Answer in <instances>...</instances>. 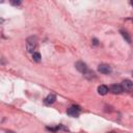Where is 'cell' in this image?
<instances>
[{
  "label": "cell",
  "instance_id": "3957f363",
  "mask_svg": "<svg viewBox=\"0 0 133 133\" xmlns=\"http://www.w3.org/2000/svg\"><path fill=\"white\" fill-rule=\"evenodd\" d=\"M66 113H68L70 116H73V117H77V116L80 114V108H79L78 106H75V105H73V106H71V107L68 109Z\"/></svg>",
  "mask_w": 133,
  "mask_h": 133
},
{
  "label": "cell",
  "instance_id": "2e32d148",
  "mask_svg": "<svg viewBox=\"0 0 133 133\" xmlns=\"http://www.w3.org/2000/svg\"><path fill=\"white\" fill-rule=\"evenodd\" d=\"M132 76H133V72H132Z\"/></svg>",
  "mask_w": 133,
  "mask_h": 133
},
{
  "label": "cell",
  "instance_id": "5bb4252c",
  "mask_svg": "<svg viewBox=\"0 0 133 133\" xmlns=\"http://www.w3.org/2000/svg\"><path fill=\"white\" fill-rule=\"evenodd\" d=\"M131 5H132V6H133V1H132V2H131Z\"/></svg>",
  "mask_w": 133,
  "mask_h": 133
},
{
  "label": "cell",
  "instance_id": "9c48e42d",
  "mask_svg": "<svg viewBox=\"0 0 133 133\" xmlns=\"http://www.w3.org/2000/svg\"><path fill=\"white\" fill-rule=\"evenodd\" d=\"M121 33H122V35L124 36V38L130 44V43H131V37H130V35L128 34V32H127V31H124V30H121Z\"/></svg>",
  "mask_w": 133,
  "mask_h": 133
},
{
  "label": "cell",
  "instance_id": "30bf717a",
  "mask_svg": "<svg viewBox=\"0 0 133 133\" xmlns=\"http://www.w3.org/2000/svg\"><path fill=\"white\" fill-rule=\"evenodd\" d=\"M32 59L35 61V62H39L41 61V54L38 52H34L32 54Z\"/></svg>",
  "mask_w": 133,
  "mask_h": 133
},
{
  "label": "cell",
  "instance_id": "8fae6325",
  "mask_svg": "<svg viewBox=\"0 0 133 133\" xmlns=\"http://www.w3.org/2000/svg\"><path fill=\"white\" fill-rule=\"evenodd\" d=\"M11 2V4H14V5H20L21 4V1H10Z\"/></svg>",
  "mask_w": 133,
  "mask_h": 133
},
{
  "label": "cell",
  "instance_id": "277c9868",
  "mask_svg": "<svg viewBox=\"0 0 133 133\" xmlns=\"http://www.w3.org/2000/svg\"><path fill=\"white\" fill-rule=\"evenodd\" d=\"M98 70H99V72H100V73H102V74H110V73L112 72L111 66H110V65H108V64H105V63L100 64V65H99V68H98Z\"/></svg>",
  "mask_w": 133,
  "mask_h": 133
},
{
  "label": "cell",
  "instance_id": "5b68a950",
  "mask_svg": "<svg viewBox=\"0 0 133 133\" xmlns=\"http://www.w3.org/2000/svg\"><path fill=\"white\" fill-rule=\"evenodd\" d=\"M122 87H123V89H125L127 91H131V90H133V82L131 80L126 79L122 82Z\"/></svg>",
  "mask_w": 133,
  "mask_h": 133
},
{
  "label": "cell",
  "instance_id": "ba28073f",
  "mask_svg": "<svg viewBox=\"0 0 133 133\" xmlns=\"http://www.w3.org/2000/svg\"><path fill=\"white\" fill-rule=\"evenodd\" d=\"M98 92L100 95L104 96V95H106L108 92V87L106 85H100V86H98Z\"/></svg>",
  "mask_w": 133,
  "mask_h": 133
},
{
  "label": "cell",
  "instance_id": "7c38bea8",
  "mask_svg": "<svg viewBox=\"0 0 133 133\" xmlns=\"http://www.w3.org/2000/svg\"><path fill=\"white\" fill-rule=\"evenodd\" d=\"M92 43H94V45H98V44H99L97 38H94V39H92Z\"/></svg>",
  "mask_w": 133,
  "mask_h": 133
},
{
  "label": "cell",
  "instance_id": "9a60e30c",
  "mask_svg": "<svg viewBox=\"0 0 133 133\" xmlns=\"http://www.w3.org/2000/svg\"><path fill=\"white\" fill-rule=\"evenodd\" d=\"M110 133H115V132H110Z\"/></svg>",
  "mask_w": 133,
  "mask_h": 133
},
{
  "label": "cell",
  "instance_id": "52a82bcc",
  "mask_svg": "<svg viewBox=\"0 0 133 133\" xmlns=\"http://www.w3.org/2000/svg\"><path fill=\"white\" fill-rule=\"evenodd\" d=\"M55 100H56V96L55 95H53V94H50L49 96H47L46 97V99H45V104H47V105H50V104H53L54 102H55Z\"/></svg>",
  "mask_w": 133,
  "mask_h": 133
},
{
  "label": "cell",
  "instance_id": "6da1fadb",
  "mask_svg": "<svg viewBox=\"0 0 133 133\" xmlns=\"http://www.w3.org/2000/svg\"><path fill=\"white\" fill-rule=\"evenodd\" d=\"M26 48H27V51L29 53H34V50L36 48V38L34 36H30L27 38V42H26Z\"/></svg>",
  "mask_w": 133,
  "mask_h": 133
},
{
  "label": "cell",
  "instance_id": "4fadbf2b",
  "mask_svg": "<svg viewBox=\"0 0 133 133\" xmlns=\"http://www.w3.org/2000/svg\"><path fill=\"white\" fill-rule=\"evenodd\" d=\"M5 133H14V132H12V131H6Z\"/></svg>",
  "mask_w": 133,
  "mask_h": 133
},
{
  "label": "cell",
  "instance_id": "7a4b0ae2",
  "mask_svg": "<svg viewBox=\"0 0 133 133\" xmlns=\"http://www.w3.org/2000/svg\"><path fill=\"white\" fill-rule=\"evenodd\" d=\"M75 66H76V69H77L80 73H82V74H84V75H86V74L89 72L87 65H86L83 61H77L76 64H75Z\"/></svg>",
  "mask_w": 133,
  "mask_h": 133
},
{
  "label": "cell",
  "instance_id": "8992f818",
  "mask_svg": "<svg viewBox=\"0 0 133 133\" xmlns=\"http://www.w3.org/2000/svg\"><path fill=\"white\" fill-rule=\"evenodd\" d=\"M123 87L122 85H118V84H113L110 86V91L113 92V94H122L123 92Z\"/></svg>",
  "mask_w": 133,
  "mask_h": 133
}]
</instances>
